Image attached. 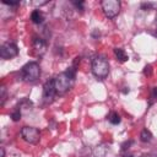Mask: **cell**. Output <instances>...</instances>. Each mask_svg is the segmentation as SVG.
I'll use <instances>...</instances> for the list:
<instances>
[{
    "mask_svg": "<svg viewBox=\"0 0 157 157\" xmlns=\"http://www.w3.org/2000/svg\"><path fill=\"white\" fill-rule=\"evenodd\" d=\"M75 76H76V69H74V67H69L66 71L55 76L54 77V86H55L56 93L63 94L69 88H71V86L75 81Z\"/></svg>",
    "mask_w": 157,
    "mask_h": 157,
    "instance_id": "cell-1",
    "label": "cell"
},
{
    "mask_svg": "<svg viewBox=\"0 0 157 157\" xmlns=\"http://www.w3.org/2000/svg\"><path fill=\"white\" fill-rule=\"evenodd\" d=\"M92 72L97 78H105L109 74V63L108 60L102 56L98 55L93 59L92 61Z\"/></svg>",
    "mask_w": 157,
    "mask_h": 157,
    "instance_id": "cell-2",
    "label": "cell"
},
{
    "mask_svg": "<svg viewBox=\"0 0 157 157\" xmlns=\"http://www.w3.org/2000/svg\"><path fill=\"white\" fill-rule=\"evenodd\" d=\"M21 75H22V78L27 82H33L36 81L37 78H39V75H40V67L37 63H28L26 64L22 70H21Z\"/></svg>",
    "mask_w": 157,
    "mask_h": 157,
    "instance_id": "cell-3",
    "label": "cell"
},
{
    "mask_svg": "<svg viewBox=\"0 0 157 157\" xmlns=\"http://www.w3.org/2000/svg\"><path fill=\"white\" fill-rule=\"evenodd\" d=\"M101 5L104 15L108 18L115 17L120 11V2L118 0H103Z\"/></svg>",
    "mask_w": 157,
    "mask_h": 157,
    "instance_id": "cell-4",
    "label": "cell"
},
{
    "mask_svg": "<svg viewBox=\"0 0 157 157\" xmlns=\"http://www.w3.org/2000/svg\"><path fill=\"white\" fill-rule=\"evenodd\" d=\"M21 136L25 141H27L29 144H37L40 139L38 129H36L33 126H23L21 130Z\"/></svg>",
    "mask_w": 157,
    "mask_h": 157,
    "instance_id": "cell-5",
    "label": "cell"
},
{
    "mask_svg": "<svg viewBox=\"0 0 157 157\" xmlns=\"http://www.w3.org/2000/svg\"><path fill=\"white\" fill-rule=\"evenodd\" d=\"M17 54H18V48L15 43L7 42V43L2 44L0 48V56L2 59H11V58L16 56Z\"/></svg>",
    "mask_w": 157,
    "mask_h": 157,
    "instance_id": "cell-6",
    "label": "cell"
},
{
    "mask_svg": "<svg viewBox=\"0 0 157 157\" xmlns=\"http://www.w3.org/2000/svg\"><path fill=\"white\" fill-rule=\"evenodd\" d=\"M55 93H56V91H55V86H54V78L47 81L44 83V87H43V98H44V101L50 102L54 98Z\"/></svg>",
    "mask_w": 157,
    "mask_h": 157,
    "instance_id": "cell-7",
    "label": "cell"
},
{
    "mask_svg": "<svg viewBox=\"0 0 157 157\" xmlns=\"http://www.w3.org/2000/svg\"><path fill=\"white\" fill-rule=\"evenodd\" d=\"M32 45H33L34 52H36L37 54H39V55L44 54V52H45V49H47V44H45V42H44L42 38H38V37H34V38H33Z\"/></svg>",
    "mask_w": 157,
    "mask_h": 157,
    "instance_id": "cell-8",
    "label": "cell"
},
{
    "mask_svg": "<svg viewBox=\"0 0 157 157\" xmlns=\"http://www.w3.org/2000/svg\"><path fill=\"white\" fill-rule=\"evenodd\" d=\"M31 20L33 23H42L43 20H44V16L42 13V11L39 10H34L32 13H31Z\"/></svg>",
    "mask_w": 157,
    "mask_h": 157,
    "instance_id": "cell-9",
    "label": "cell"
},
{
    "mask_svg": "<svg viewBox=\"0 0 157 157\" xmlns=\"http://www.w3.org/2000/svg\"><path fill=\"white\" fill-rule=\"evenodd\" d=\"M114 54H115V58L119 60V61H126L128 59H129V56H128V54L124 52V49H121V48H115L114 49Z\"/></svg>",
    "mask_w": 157,
    "mask_h": 157,
    "instance_id": "cell-10",
    "label": "cell"
},
{
    "mask_svg": "<svg viewBox=\"0 0 157 157\" xmlns=\"http://www.w3.org/2000/svg\"><path fill=\"white\" fill-rule=\"evenodd\" d=\"M140 139H141L142 142H148V141H151V139H152V134H151L147 129H144V130L141 131V134H140Z\"/></svg>",
    "mask_w": 157,
    "mask_h": 157,
    "instance_id": "cell-11",
    "label": "cell"
},
{
    "mask_svg": "<svg viewBox=\"0 0 157 157\" xmlns=\"http://www.w3.org/2000/svg\"><path fill=\"white\" fill-rule=\"evenodd\" d=\"M108 119H109V121L112 123V124H114V125H117V124H119L120 123V115L117 113V112H112L110 114H109V117H108Z\"/></svg>",
    "mask_w": 157,
    "mask_h": 157,
    "instance_id": "cell-12",
    "label": "cell"
},
{
    "mask_svg": "<svg viewBox=\"0 0 157 157\" xmlns=\"http://www.w3.org/2000/svg\"><path fill=\"white\" fill-rule=\"evenodd\" d=\"M11 118H12V120H13V121L20 120V119H21V110H20V109L15 110V112L11 114Z\"/></svg>",
    "mask_w": 157,
    "mask_h": 157,
    "instance_id": "cell-13",
    "label": "cell"
},
{
    "mask_svg": "<svg viewBox=\"0 0 157 157\" xmlns=\"http://www.w3.org/2000/svg\"><path fill=\"white\" fill-rule=\"evenodd\" d=\"M153 6H156L155 2H142V4H141V7H142L144 10H150V9H152Z\"/></svg>",
    "mask_w": 157,
    "mask_h": 157,
    "instance_id": "cell-14",
    "label": "cell"
},
{
    "mask_svg": "<svg viewBox=\"0 0 157 157\" xmlns=\"http://www.w3.org/2000/svg\"><path fill=\"white\" fill-rule=\"evenodd\" d=\"M5 5H9V6H16V5H18L20 2L18 1H7V0H4L2 1Z\"/></svg>",
    "mask_w": 157,
    "mask_h": 157,
    "instance_id": "cell-15",
    "label": "cell"
},
{
    "mask_svg": "<svg viewBox=\"0 0 157 157\" xmlns=\"http://www.w3.org/2000/svg\"><path fill=\"white\" fill-rule=\"evenodd\" d=\"M151 71H152L151 65H146V66H145V70H144V74H145V75H151Z\"/></svg>",
    "mask_w": 157,
    "mask_h": 157,
    "instance_id": "cell-16",
    "label": "cell"
},
{
    "mask_svg": "<svg viewBox=\"0 0 157 157\" xmlns=\"http://www.w3.org/2000/svg\"><path fill=\"white\" fill-rule=\"evenodd\" d=\"M72 4H74V5H75L77 9L80 7V10H82V6H83V1H74Z\"/></svg>",
    "mask_w": 157,
    "mask_h": 157,
    "instance_id": "cell-17",
    "label": "cell"
},
{
    "mask_svg": "<svg viewBox=\"0 0 157 157\" xmlns=\"http://www.w3.org/2000/svg\"><path fill=\"white\" fill-rule=\"evenodd\" d=\"M131 145V141H129V142H125V144H123V150H126V148H129V146Z\"/></svg>",
    "mask_w": 157,
    "mask_h": 157,
    "instance_id": "cell-18",
    "label": "cell"
},
{
    "mask_svg": "<svg viewBox=\"0 0 157 157\" xmlns=\"http://www.w3.org/2000/svg\"><path fill=\"white\" fill-rule=\"evenodd\" d=\"M153 96H155V97L157 96V87H155V88H153Z\"/></svg>",
    "mask_w": 157,
    "mask_h": 157,
    "instance_id": "cell-19",
    "label": "cell"
},
{
    "mask_svg": "<svg viewBox=\"0 0 157 157\" xmlns=\"http://www.w3.org/2000/svg\"><path fill=\"white\" fill-rule=\"evenodd\" d=\"M4 155H5V152H4V148L1 147V157H4Z\"/></svg>",
    "mask_w": 157,
    "mask_h": 157,
    "instance_id": "cell-20",
    "label": "cell"
},
{
    "mask_svg": "<svg viewBox=\"0 0 157 157\" xmlns=\"http://www.w3.org/2000/svg\"><path fill=\"white\" fill-rule=\"evenodd\" d=\"M125 157H131V156H125Z\"/></svg>",
    "mask_w": 157,
    "mask_h": 157,
    "instance_id": "cell-21",
    "label": "cell"
}]
</instances>
